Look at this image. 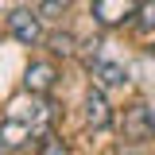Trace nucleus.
<instances>
[{
    "instance_id": "8",
    "label": "nucleus",
    "mask_w": 155,
    "mask_h": 155,
    "mask_svg": "<svg viewBox=\"0 0 155 155\" xmlns=\"http://www.w3.org/2000/svg\"><path fill=\"white\" fill-rule=\"evenodd\" d=\"M89 74L101 89H109V85H124L128 81V70L120 66V62H109V58H97L93 66H89Z\"/></svg>"
},
{
    "instance_id": "4",
    "label": "nucleus",
    "mask_w": 155,
    "mask_h": 155,
    "mask_svg": "<svg viewBox=\"0 0 155 155\" xmlns=\"http://www.w3.org/2000/svg\"><path fill=\"white\" fill-rule=\"evenodd\" d=\"M58 85V70L54 62H31L23 70V93H35V97H51Z\"/></svg>"
},
{
    "instance_id": "2",
    "label": "nucleus",
    "mask_w": 155,
    "mask_h": 155,
    "mask_svg": "<svg viewBox=\"0 0 155 155\" xmlns=\"http://www.w3.org/2000/svg\"><path fill=\"white\" fill-rule=\"evenodd\" d=\"M120 132H124V143H151L155 140V113L147 101H132L124 109V120H120Z\"/></svg>"
},
{
    "instance_id": "11",
    "label": "nucleus",
    "mask_w": 155,
    "mask_h": 155,
    "mask_svg": "<svg viewBox=\"0 0 155 155\" xmlns=\"http://www.w3.org/2000/svg\"><path fill=\"white\" fill-rule=\"evenodd\" d=\"M136 27H140V31H155V0H140V8H136Z\"/></svg>"
},
{
    "instance_id": "5",
    "label": "nucleus",
    "mask_w": 155,
    "mask_h": 155,
    "mask_svg": "<svg viewBox=\"0 0 155 155\" xmlns=\"http://www.w3.org/2000/svg\"><path fill=\"white\" fill-rule=\"evenodd\" d=\"M140 8V0H93V19L101 27H120L128 23Z\"/></svg>"
},
{
    "instance_id": "1",
    "label": "nucleus",
    "mask_w": 155,
    "mask_h": 155,
    "mask_svg": "<svg viewBox=\"0 0 155 155\" xmlns=\"http://www.w3.org/2000/svg\"><path fill=\"white\" fill-rule=\"evenodd\" d=\"M4 116H8V120H19V124H27V128H35V132H43V128L51 124V116H54V105H51L47 97L23 93V97H16V101H8Z\"/></svg>"
},
{
    "instance_id": "7",
    "label": "nucleus",
    "mask_w": 155,
    "mask_h": 155,
    "mask_svg": "<svg viewBox=\"0 0 155 155\" xmlns=\"http://www.w3.org/2000/svg\"><path fill=\"white\" fill-rule=\"evenodd\" d=\"M35 136H39L35 128H27V124H19V120H8V116H4V124H0V147L19 151V147H27Z\"/></svg>"
},
{
    "instance_id": "13",
    "label": "nucleus",
    "mask_w": 155,
    "mask_h": 155,
    "mask_svg": "<svg viewBox=\"0 0 155 155\" xmlns=\"http://www.w3.org/2000/svg\"><path fill=\"white\" fill-rule=\"evenodd\" d=\"M0 155H8V147H0Z\"/></svg>"
},
{
    "instance_id": "6",
    "label": "nucleus",
    "mask_w": 155,
    "mask_h": 155,
    "mask_svg": "<svg viewBox=\"0 0 155 155\" xmlns=\"http://www.w3.org/2000/svg\"><path fill=\"white\" fill-rule=\"evenodd\" d=\"M81 113H85V124H89V128H109V124H113V105H109V97H105L101 85H93V89L85 93Z\"/></svg>"
},
{
    "instance_id": "9",
    "label": "nucleus",
    "mask_w": 155,
    "mask_h": 155,
    "mask_svg": "<svg viewBox=\"0 0 155 155\" xmlns=\"http://www.w3.org/2000/svg\"><path fill=\"white\" fill-rule=\"evenodd\" d=\"M47 47H51L54 58H74L78 54V35L74 31H54V35H47Z\"/></svg>"
},
{
    "instance_id": "10",
    "label": "nucleus",
    "mask_w": 155,
    "mask_h": 155,
    "mask_svg": "<svg viewBox=\"0 0 155 155\" xmlns=\"http://www.w3.org/2000/svg\"><path fill=\"white\" fill-rule=\"evenodd\" d=\"M70 4H74V0H35V12L43 19H58V16L70 12Z\"/></svg>"
},
{
    "instance_id": "3",
    "label": "nucleus",
    "mask_w": 155,
    "mask_h": 155,
    "mask_svg": "<svg viewBox=\"0 0 155 155\" xmlns=\"http://www.w3.org/2000/svg\"><path fill=\"white\" fill-rule=\"evenodd\" d=\"M8 35L23 43V47H39V43H47V31H43V16H39L35 8H27V4H19L8 12Z\"/></svg>"
},
{
    "instance_id": "12",
    "label": "nucleus",
    "mask_w": 155,
    "mask_h": 155,
    "mask_svg": "<svg viewBox=\"0 0 155 155\" xmlns=\"http://www.w3.org/2000/svg\"><path fill=\"white\" fill-rule=\"evenodd\" d=\"M35 155H70V147H66V140H58V136H43V140H39V151Z\"/></svg>"
}]
</instances>
